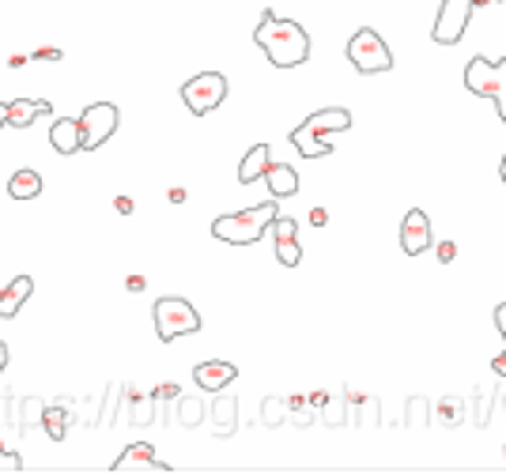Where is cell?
Here are the masks:
<instances>
[{"mask_svg":"<svg viewBox=\"0 0 506 475\" xmlns=\"http://www.w3.org/2000/svg\"><path fill=\"white\" fill-rule=\"evenodd\" d=\"M253 42L265 50V57L276 69H295V64H306V57H310V34L295 19H284L276 12L261 15L258 31H253Z\"/></svg>","mask_w":506,"mask_h":475,"instance_id":"1","label":"cell"},{"mask_svg":"<svg viewBox=\"0 0 506 475\" xmlns=\"http://www.w3.org/2000/svg\"><path fill=\"white\" fill-rule=\"evenodd\" d=\"M280 215L276 208V197L258 204V208H246V211H235V215H220V219L212 223V234L220 238V242H230V246H253L261 242L265 230L272 227V219Z\"/></svg>","mask_w":506,"mask_h":475,"instance_id":"2","label":"cell"},{"mask_svg":"<svg viewBox=\"0 0 506 475\" xmlns=\"http://www.w3.org/2000/svg\"><path fill=\"white\" fill-rule=\"evenodd\" d=\"M465 88L476 98L495 102V114L506 121V57L488 61V57H473L465 64Z\"/></svg>","mask_w":506,"mask_h":475,"instance_id":"3","label":"cell"},{"mask_svg":"<svg viewBox=\"0 0 506 475\" xmlns=\"http://www.w3.org/2000/svg\"><path fill=\"white\" fill-rule=\"evenodd\" d=\"M152 317H155V332L163 343H174L178 336L201 332V313L193 310V302H185V298H159Z\"/></svg>","mask_w":506,"mask_h":475,"instance_id":"4","label":"cell"},{"mask_svg":"<svg viewBox=\"0 0 506 475\" xmlns=\"http://www.w3.org/2000/svg\"><path fill=\"white\" fill-rule=\"evenodd\" d=\"M348 61L355 64V72H363V76H378V72L393 69L389 46L382 42V34L370 31V27H360L348 38Z\"/></svg>","mask_w":506,"mask_h":475,"instance_id":"5","label":"cell"},{"mask_svg":"<svg viewBox=\"0 0 506 475\" xmlns=\"http://www.w3.org/2000/svg\"><path fill=\"white\" fill-rule=\"evenodd\" d=\"M117 121H121V114H117L114 102H91L88 110L76 117V125H80V147L83 151L102 147L117 133Z\"/></svg>","mask_w":506,"mask_h":475,"instance_id":"6","label":"cell"},{"mask_svg":"<svg viewBox=\"0 0 506 475\" xmlns=\"http://www.w3.org/2000/svg\"><path fill=\"white\" fill-rule=\"evenodd\" d=\"M223 98H227V76H223V72H201V76H193V79L182 83V102H185L197 117L212 114Z\"/></svg>","mask_w":506,"mask_h":475,"instance_id":"7","label":"cell"},{"mask_svg":"<svg viewBox=\"0 0 506 475\" xmlns=\"http://www.w3.org/2000/svg\"><path fill=\"white\" fill-rule=\"evenodd\" d=\"M473 12H476L473 0H442L438 19L431 27V42H438V46H457V42L465 38V31H469Z\"/></svg>","mask_w":506,"mask_h":475,"instance_id":"8","label":"cell"},{"mask_svg":"<svg viewBox=\"0 0 506 475\" xmlns=\"http://www.w3.org/2000/svg\"><path fill=\"white\" fill-rule=\"evenodd\" d=\"M110 471H117V475H129V471H159V475H171L174 468L171 464H163L159 457H155V449L147 445V442H136V445H129L117 457V464H110Z\"/></svg>","mask_w":506,"mask_h":475,"instance_id":"9","label":"cell"},{"mask_svg":"<svg viewBox=\"0 0 506 475\" xmlns=\"http://www.w3.org/2000/svg\"><path fill=\"white\" fill-rule=\"evenodd\" d=\"M272 242H276V256L284 268H295L303 261V249H299V223L291 215H276L272 219Z\"/></svg>","mask_w":506,"mask_h":475,"instance_id":"10","label":"cell"},{"mask_svg":"<svg viewBox=\"0 0 506 475\" xmlns=\"http://www.w3.org/2000/svg\"><path fill=\"white\" fill-rule=\"evenodd\" d=\"M400 249H405L408 256H419V253L431 249V219H427V211L412 208L405 215V223H400Z\"/></svg>","mask_w":506,"mask_h":475,"instance_id":"11","label":"cell"},{"mask_svg":"<svg viewBox=\"0 0 506 475\" xmlns=\"http://www.w3.org/2000/svg\"><path fill=\"white\" fill-rule=\"evenodd\" d=\"M306 133L314 136H325V133H348L351 128V114L344 106H325V110H314L306 121H303Z\"/></svg>","mask_w":506,"mask_h":475,"instance_id":"12","label":"cell"},{"mask_svg":"<svg viewBox=\"0 0 506 475\" xmlns=\"http://www.w3.org/2000/svg\"><path fill=\"white\" fill-rule=\"evenodd\" d=\"M193 377H197L201 388H208V393H220V388H227L230 381L239 377V370H235V362L212 359V362H201L197 370H193Z\"/></svg>","mask_w":506,"mask_h":475,"instance_id":"13","label":"cell"},{"mask_svg":"<svg viewBox=\"0 0 506 475\" xmlns=\"http://www.w3.org/2000/svg\"><path fill=\"white\" fill-rule=\"evenodd\" d=\"M261 178L268 182V192L276 200H287L299 192V174H295V166H287V163H268Z\"/></svg>","mask_w":506,"mask_h":475,"instance_id":"14","label":"cell"},{"mask_svg":"<svg viewBox=\"0 0 506 475\" xmlns=\"http://www.w3.org/2000/svg\"><path fill=\"white\" fill-rule=\"evenodd\" d=\"M42 114H50V102H42V98H15V102H8V128L23 133V128L34 125Z\"/></svg>","mask_w":506,"mask_h":475,"instance_id":"15","label":"cell"},{"mask_svg":"<svg viewBox=\"0 0 506 475\" xmlns=\"http://www.w3.org/2000/svg\"><path fill=\"white\" fill-rule=\"evenodd\" d=\"M31 291H34V279L31 275H15L12 284L0 291V317H15L19 310H23V302L31 298Z\"/></svg>","mask_w":506,"mask_h":475,"instance_id":"16","label":"cell"},{"mask_svg":"<svg viewBox=\"0 0 506 475\" xmlns=\"http://www.w3.org/2000/svg\"><path fill=\"white\" fill-rule=\"evenodd\" d=\"M50 144L57 155H76L80 151V125L76 117H57L53 128H50Z\"/></svg>","mask_w":506,"mask_h":475,"instance_id":"17","label":"cell"},{"mask_svg":"<svg viewBox=\"0 0 506 475\" xmlns=\"http://www.w3.org/2000/svg\"><path fill=\"white\" fill-rule=\"evenodd\" d=\"M287 140L295 144V151H299L303 159H325V155H333V144H329L325 136H314V133H306L303 125L295 128V133H291Z\"/></svg>","mask_w":506,"mask_h":475,"instance_id":"18","label":"cell"},{"mask_svg":"<svg viewBox=\"0 0 506 475\" xmlns=\"http://www.w3.org/2000/svg\"><path fill=\"white\" fill-rule=\"evenodd\" d=\"M42 192V174L38 170H15L12 182H8V197L12 200H34Z\"/></svg>","mask_w":506,"mask_h":475,"instance_id":"19","label":"cell"},{"mask_svg":"<svg viewBox=\"0 0 506 475\" xmlns=\"http://www.w3.org/2000/svg\"><path fill=\"white\" fill-rule=\"evenodd\" d=\"M265 166H268V144L249 147L246 159H242V166H239V182H242V185H253V182L265 174Z\"/></svg>","mask_w":506,"mask_h":475,"instance_id":"20","label":"cell"},{"mask_svg":"<svg viewBox=\"0 0 506 475\" xmlns=\"http://www.w3.org/2000/svg\"><path fill=\"white\" fill-rule=\"evenodd\" d=\"M212 412H216V423L223 430H230V419H239V407H235V400H230V396H220Z\"/></svg>","mask_w":506,"mask_h":475,"instance_id":"21","label":"cell"},{"mask_svg":"<svg viewBox=\"0 0 506 475\" xmlns=\"http://www.w3.org/2000/svg\"><path fill=\"white\" fill-rule=\"evenodd\" d=\"M65 423H69V415L61 412V407H50V412H46V430H50V438H53V442L65 438Z\"/></svg>","mask_w":506,"mask_h":475,"instance_id":"22","label":"cell"},{"mask_svg":"<svg viewBox=\"0 0 506 475\" xmlns=\"http://www.w3.org/2000/svg\"><path fill=\"white\" fill-rule=\"evenodd\" d=\"M454 256H457V246H454V242H438V261H442V265H450Z\"/></svg>","mask_w":506,"mask_h":475,"instance_id":"23","label":"cell"},{"mask_svg":"<svg viewBox=\"0 0 506 475\" xmlns=\"http://www.w3.org/2000/svg\"><path fill=\"white\" fill-rule=\"evenodd\" d=\"M34 61H61V50L57 46H42V50H34Z\"/></svg>","mask_w":506,"mask_h":475,"instance_id":"24","label":"cell"},{"mask_svg":"<svg viewBox=\"0 0 506 475\" xmlns=\"http://www.w3.org/2000/svg\"><path fill=\"white\" fill-rule=\"evenodd\" d=\"M155 396H159V400H178V385H171V381L159 385V388H155Z\"/></svg>","mask_w":506,"mask_h":475,"instance_id":"25","label":"cell"},{"mask_svg":"<svg viewBox=\"0 0 506 475\" xmlns=\"http://www.w3.org/2000/svg\"><path fill=\"white\" fill-rule=\"evenodd\" d=\"M125 287H129L133 294H140V291L147 287V279H144V275H129V279H125Z\"/></svg>","mask_w":506,"mask_h":475,"instance_id":"26","label":"cell"},{"mask_svg":"<svg viewBox=\"0 0 506 475\" xmlns=\"http://www.w3.org/2000/svg\"><path fill=\"white\" fill-rule=\"evenodd\" d=\"M310 223H314V227H325V223H329V211H325V208H314V211H310Z\"/></svg>","mask_w":506,"mask_h":475,"instance_id":"27","label":"cell"},{"mask_svg":"<svg viewBox=\"0 0 506 475\" xmlns=\"http://www.w3.org/2000/svg\"><path fill=\"white\" fill-rule=\"evenodd\" d=\"M495 325H499V336L506 340V302H502V306L495 310Z\"/></svg>","mask_w":506,"mask_h":475,"instance_id":"28","label":"cell"},{"mask_svg":"<svg viewBox=\"0 0 506 475\" xmlns=\"http://www.w3.org/2000/svg\"><path fill=\"white\" fill-rule=\"evenodd\" d=\"M492 370H495V374H499V377H506V351H502V355H495V359H492Z\"/></svg>","mask_w":506,"mask_h":475,"instance_id":"29","label":"cell"},{"mask_svg":"<svg viewBox=\"0 0 506 475\" xmlns=\"http://www.w3.org/2000/svg\"><path fill=\"white\" fill-rule=\"evenodd\" d=\"M114 208H117L121 215H133V200H129V197H117V200H114Z\"/></svg>","mask_w":506,"mask_h":475,"instance_id":"30","label":"cell"},{"mask_svg":"<svg viewBox=\"0 0 506 475\" xmlns=\"http://www.w3.org/2000/svg\"><path fill=\"white\" fill-rule=\"evenodd\" d=\"M0 461H5V468H19V457H15V452H5V449H0Z\"/></svg>","mask_w":506,"mask_h":475,"instance_id":"31","label":"cell"},{"mask_svg":"<svg viewBox=\"0 0 506 475\" xmlns=\"http://www.w3.org/2000/svg\"><path fill=\"white\" fill-rule=\"evenodd\" d=\"M23 64H27L23 53H12V57H8V69H23Z\"/></svg>","mask_w":506,"mask_h":475,"instance_id":"32","label":"cell"},{"mask_svg":"<svg viewBox=\"0 0 506 475\" xmlns=\"http://www.w3.org/2000/svg\"><path fill=\"white\" fill-rule=\"evenodd\" d=\"M166 197H171V204H185V189H171Z\"/></svg>","mask_w":506,"mask_h":475,"instance_id":"33","label":"cell"},{"mask_svg":"<svg viewBox=\"0 0 506 475\" xmlns=\"http://www.w3.org/2000/svg\"><path fill=\"white\" fill-rule=\"evenodd\" d=\"M0 128H8V102H0Z\"/></svg>","mask_w":506,"mask_h":475,"instance_id":"34","label":"cell"},{"mask_svg":"<svg viewBox=\"0 0 506 475\" xmlns=\"http://www.w3.org/2000/svg\"><path fill=\"white\" fill-rule=\"evenodd\" d=\"M5 366H8V348L0 343V374H5Z\"/></svg>","mask_w":506,"mask_h":475,"instance_id":"35","label":"cell"},{"mask_svg":"<svg viewBox=\"0 0 506 475\" xmlns=\"http://www.w3.org/2000/svg\"><path fill=\"white\" fill-rule=\"evenodd\" d=\"M499 178L506 182V155H502V166H499Z\"/></svg>","mask_w":506,"mask_h":475,"instance_id":"36","label":"cell"},{"mask_svg":"<svg viewBox=\"0 0 506 475\" xmlns=\"http://www.w3.org/2000/svg\"><path fill=\"white\" fill-rule=\"evenodd\" d=\"M499 5H506V0H499Z\"/></svg>","mask_w":506,"mask_h":475,"instance_id":"37","label":"cell"}]
</instances>
